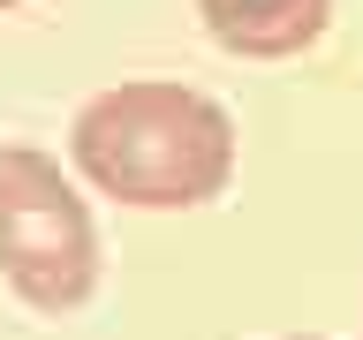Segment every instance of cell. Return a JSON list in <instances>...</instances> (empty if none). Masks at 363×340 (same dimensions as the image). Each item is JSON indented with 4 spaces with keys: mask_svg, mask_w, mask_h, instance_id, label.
Masks as SVG:
<instances>
[{
    "mask_svg": "<svg viewBox=\"0 0 363 340\" xmlns=\"http://www.w3.org/2000/svg\"><path fill=\"white\" fill-rule=\"evenodd\" d=\"M76 174L136 212H189L212 204L235 174V121L220 98L174 76H129L84 98L68 129Z\"/></svg>",
    "mask_w": 363,
    "mask_h": 340,
    "instance_id": "1",
    "label": "cell"
},
{
    "mask_svg": "<svg viewBox=\"0 0 363 340\" xmlns=\"http://www.w3.org/2000/svg\"><path fill=\"white\" fill-rule=\"evenodd\" d=\"M0 280L45 317L84 310L99 288L91 204L38 144H0Z\"/></svg>",
    "mask_w": 363,
    "mask_h": 340,
    "instance_id": "2",
    "label": "cell"
},
{
    "mask_svg": "<svg viewBox=\"0 0 363 340\" xmlns=\"http://www.w3.org/2000/svg\"><path fill=\"white\" fill-rule=\"evenodd\" d=\"M212 45L242 53V61H288L303 45L325 38L333 0H197Z\"/></svg>",
    "mask_w": 363,
    "mask_h": 340,
    "instance_id": "3",
    "label": "cell"
},
{
    "mask_svg": "<svg viewBox=\"0 0 363 340\" xmlns=\"http://www.w3.org/2000/svg\"><path fill=\"white\" fill-rule=\"evenodd\" d=\"M288 340H318V333H288Z\"/></svg>",
    "mask_w": 363,
    "mask_h": 340,
    "instance_id": "4",
    "label": "cell"
},
{
    "mask_svg": "<svg viewBox=\"0 0 363 340\" xmlns=\"http://www.w3.org/2000/svg\"><path fill=\"white\" fill-rule=\"evenodd\" d=\"M0 8H23V0H0Z\"/></svg>",
    "mask_w": 363,
    "mask_h": 340,
    "instance_id": "5",
    "label": "cell"
}]
</instances>
